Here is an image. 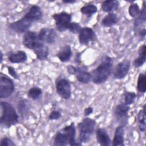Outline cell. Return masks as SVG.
Wrapping results in <instances>:
<instances>
[{"mask_svg":"<svg viewBox=\"0 0 146 146\" xmlns=\"http://www.w3.org/2000/svg\"><path fill=\"white\" fill-rule=\"evenodd\" d=\"M130 109L128 105L124 103L118 104L115 109V115L119 121H124L127 119L128 113Z\"/></svg>","mask_w":146,"mask_h":146,"instance_id":"cell-17","label":"cell"},{"mask_svg":"<svg viewBox=\"0 0 146 146\" xmlns=\"http://www.w3.org/2000/svg\"><path fill=\"white\" fill-rule=\"evenodd\" d=\"M139 129L141 132L145 131V104L143 106L142 110H140L137 115Z\"/></svg>","mask_w":146,"mask_h":146,"instance_id":"cell-25","label":"cell"},{"mask_svg":"<svg viewBox=\"0 0 146 146\" xmlns=\"http://www.w3.org/2000/svg\"><path fill=\"white\" fill-rule=\"evenodd\" d=\"M93 108L91 107H88L87 108H86L84 110V115L86 117H87L88 116H89L90 115H91V113H92L93 112Z\"/></svg>","mask_w":146,"mask_h":146,"instance_id":"cell-34","label":"cell"},{"mask_svg":"<svg viewBox=\"0 0 146 146\" xmlns=\"http://www.w3.org/2000/svg\"><path fill=\"white\" fill-rule=\"evenodd\" d=\"M56 90L58 94L65 100L71 96V88L70 82L65 78H59L56 82Z\"/></svg>","mask_w":146,"mask_h":146,"instance_id":"cell-8","label":"cell"},{"mask_svg":"<svg viewBox=\"0 0 146 146\" xmlns=\"http://www.w3.org/2000/svg\"><path fill=\"white\" fill-rule=\"evenodd\" d=\"M128 13L132 17L136 18L140 13L139 5L137 3H132L128 8Z\"/></svg>","mask_w":146,"mask_h":146,"instance_id":"cell-29","label":"cell"},{"mask_svg":"<svg viewBox=\"0 0 146 146\" xmlns=\"http://www.w3.org/2000/svg\"><path fill=\"white\" fill-rule=\"evenodd\" d=\"M96 140L102 146H109L112 144V141L107 130L103 128H99L96 129Z\"/></svg>","mask_w":146,"mask_h":146,"instance_id":"cell-14","label":"cell"},{"mask_svg":"<svg viewBox=\"0 0 146 146\" xmlns=\"http://www.w3.org/2000/svg\"><path fill=\"white\" fill-rule=\"evenodd\" d=\"M74 75L76 79L83 84H88L91 81V75L86 67H76Z\"/></svg>","mask_w":146,"mask_h":146,"instance_id":"cell-13","label":"cell"},{"mask_svg":"<svg viewBox=\"0 0 146 146\" xmlns=\"http://www.w3.org/2000/svg\"><path fill=\"white\" fill-rule=\"evenodd\" d=\"M16 144L9 137H3L1 140L0 146H14Z\"/></svg>","mask_w":146,"mask_h":146,"instance_id":"cell-31","label":"cell"},{"mask_svg":"<svg viewBox=\"0 0 146 146\" xmlns=\"http://www.w3.org/2000/svg\"><path fill=\"white\" fill-rule=\"evenodd\" d=\"M64 3H74L76 2L75 0H64L62 1Z\"/></svg>","mask_w":146,"mask_h":146,"instance_id":"cell-36","label":"cell"},{"mask_svg":"<svg viewBox=\"0 0 146 146\" xmlns=\"http://www.w3.org/2000/svg\"><path fill=\"white\" fill-rule=\"evenodd\" d=\"M29 98L33 100L40 99L42 95V90L38 87H33L29 89L27 92Z\"/></svg>","mask_w":146,"mask_h":146,"instance_id":"cell-27","label":"cell"},{"mask_svg":"<svg viewBox=\"0 0 146 146\" xmlns=\"http://www.w3.org/2000/svg\"><path fill=\"white\" fill-rule=\"evenodd\" d=\"M96 123L93 119L86 117L80 122L79 129V141L80 143L89 142L94 132Z\"/></svg>","mask_w":146,"mask_h":146,"instance_id":"cell-4","label":"cell"},{"mask_svg":"<svg viewBox=\"0 0 146 146\" xmlns=\"http://www.w3.org/2000/svg\"><path fill=\"white\" fill-rule=\"evenodd\" d=\"M3 54L2 52V51H1V59H0L1 63H2V61H3Z\"/></svg>","mask_w":146,"mask_h":146,"instance_id":"cell-37","label":"cell"},{"mask_svg":"<svg viewBox=\"0 0 146 146\" xmlns=\"http://www.w3.org/2000/svg\"><path fill=\"white\" fill-rule=\"evenodd\" d=\"M145 33H146L145 29L144 28V29H143L139 32V35H140V36H141V37H142V38H145Z\"/></svg>","mask_w":146,"mask_h":146,"instance_id":"cell-35","label":"cell"},{"mask_svg":"<svg viewBox=\"0 0 146 146\" xmlns=\"http://www.w3.org/2000/svg\"><path fill=\"white\" fill-rule=\"evenodd\" d=\"M75 135L76 128L74 123L72 122L56 132L54 137L53 145L56 146L82 145V143L76 141Z\"/></svg>","mask_w":146,"mask_h":146,"instance_id":"cell-1","label":"cell"},{"mask_svg":"<svg viewBox=\"0 0 146 146\" xmlns=\"http://www.w3.org/2000/svg\"><path fill=\"white\" fill-rule=\"evenodd\" d=\"M52 17L55 21V26L58 31L64 32L68 30L69 25L71 22L72 16L70 14L62 11L58 13H54Z\"/></svg>","mask_w":146,"mask_h":146,"instance_id":"cell-6","label":"cell"},{"mask_svg":"<svg viewBox=\"0 0 146 146\" xmlns=\"http://www.w3.org/2000/svg\"><path fill=\"white\" fill-rule=\"evenodd\" d=\"M33 51L38 60H44L48 58L49 54L48 48L42 42H40Z\"/></svg>","mask_w":146,"mask_h":146,"instance_id":"cell-15","label":"cell"},{"mask_svg":"<svg viewBox=\"0 0 146 146\" xmlns=\"http://www.w3.org/2000/svg\"><path fill=\"white\" fill-rule=\"evenodd\" d=\"M41 41L39 40L38 36V33L33 31L28 30L25 33L22 38V44L27 48L33 50L38 45Z\"/></svg>","mask_w":146,"mask_h":146,"instance_id":"cell-10","label":"cell"},{"mask_svg":"<svg viewBox=\"0 0 146 146\" xmlns=\"http://www.w3.org/2000/svg\"><path fill=\"white\" fill-rule=\"evenodd\" d=\"M26 14L33 19L34 22L40 21L43 15L41 9L37 5L32 6Z\"/></svg>","mask_w":146,"mask_h":146,"instance_id":"cell-23","label":"cell"},{"mask_svg":"<svg viewBox=\"0 0 146 146\" xmlns=\"http://www.w3.org/2000/svg\"><path fill=\"white\" fill-rule=\"evenodd\" d=\"M8 60L12 63H20L26 62L27 59L26 53L22 50L10 53L8 55Z\"/></svg>","mask_w":146,"mask_h":146,"instance_id":"cell-19","label":"cell"},{"mask_svg":"<svg viewBox=\"0 0 146 146\" xmlns=\"http://www.w3.org/2000/svg\"><path fill=\"white\" fill-rule=\"evenodd\" d=\"M146 60V46L145 44L141 45L139 48L138 56L133 61V66L138 68L143 66Z\"/></svg>","mask_w":146,"mask_h":146,"instance_id":"cell-20","label":"cell"},{"mask_svg":"<svg viewBox=\"0 0 146 146\" xmlns=\"http://www.w3.org/2000/svg\"><path fill=\"white\" fill-rule=\"evenodd\" d=\"M111 144L113 146L124 145V129L123 125H118L116 128Z\"/></svg>","mask_w":146,"mask_h":146,"instance_id":"cell-16","label":"cell"},{"mask_svg":"<svg viewBox=\"0 0 146 146\" xmlns=\"http://www.w3.org/2000/svg\"><path fill=\"white\" fill-rule=\"evenodd\" d=\"M38 36L40 41L48 44H53L57 38V34L54 29L42 28L38 33Z\"/></svg>","mask_w":146,"mask_h":146,"instance_id":"cell-11","label":"cell"},{"mask_svg":"<svg viewBox=\"0 0 146 146\" xmlns=\"http://www.w3.org/2000/svg\"><path fill=\"white\" fill-rule=\"evenodd\" d=\"M137 88L139 92L145 93L146 91V76L145 74L140 73L138 76Z\"/></svg>","mask_w":146,"mask_h":146,"instance_id":"cell-26","label":"cell"},{"mask_svg":"<svg viewBox=\"0 0 146 146\" xmlns=\"http://www.w3.org/2000/svg\"><path fill=\"white\" fill-rule=\"evenodd\" d=\"M131 62L129 60L124 59L119 62L113 71V78L116 79H123L128 74L130 68Z\"/></svg>","mask_w":146,"mask_h":146,"instance_id":"cell-12","label":"cell"},{"mask_svg":"<svg viewBox=\"0 0 146 146\" xmlns=\"http://www.w3.org/2000/svg\"><path fill=\"white\" fill-rule=\"evenodd\" d=\"M96 35L92 29L89 27H82L79 33V41L82 45H88L96 40Z\"/></svg>","mask_w":146,"mask_h":146,"instance_id":"cell-9","label":"cell"},{"mask_svg":"<svg viewBox=\"0 0 146 146\" xmlns=\"http://www.w3.org/2000/svg\"><path fill=\"white\" fill-rule=\"evenodd\" d=\"M34 23L33 19L26 13L20 19L9 24V27L17 33H25Z\"/></svg>","mask_w":146,"mask_h":146,"instance_id":"cell-7","label":"cell"},{"mask_svg":"<svg viewBox=\"0 0 146 146\" xmlns=\"http://www.w3.org/2000/svg\"><path fill=\"white\" fill-rule=\"evenodd\" d=\"M14 87L13 80L1 72L0 75V98L4 99L10 96L14 91Z\"/></svg>","mask_w":146,"mask_h":146,"instance_id":"cell-5","label":"cell"},{"mask_svg":"<svg viewBox=\"0 0 146 146\" xmlns=\"http://www.w3.org/2000/svg\"><path fill=\"white\" fill-rule=\"evenodd\" d=\"M7 70H8V72L9 74L14 78L15 79H18V75L16 72V71L15 70L14 68H13L11 66H9L7 67Z\"/></svg>","mask_w":146,"mask_h":146,"instance_id":"cell-33","label":"cell"},{"mask_svg":"<svg viewBox=\"0 0 146 146\" xmlns=\"http://www.w3.org/2000/svg\"><path fill=\"white\" fill-rule=\"evenodd\" d=\"M0 123L1 126L9 128L18 123V115L11 104L6 102H1Z\"/></svg>","mask_w":146,"mask_h":146,"instance_id":"cell-3","label":"cell"},{"mask_svg":"<svg viewBox=\"0 0 146 146\" xmlns=\"http://www.w3.org/2000/svg\"><path fill=\"white\" fill-rule=\"evenodd\" d=\"M113 66L112 58L106 56L102 60L101 63L91 73V80L96 84L104 83L110 75Z\"/></svg>","mask_w":146,"mask_h":146,"instance_id":"cell-2","label":"cell"},{"mask_svg":"<svg viewBox=\"0 0 146 146\" xmlns=\"http://www.w3.org/2000/svg\"><path fill=\"white\" fill-rule=\"evenodd\" d=\"M81 29H82L81 26L79 23L73 22L70 23L68 30L73 34H78V33L79 34Z\"/></svg>","mask_w":146,"mask_h":146,"instance_id":"cell-30","label":"cell"},{"mask_svg":"<svg viewBox=\"0 0 146 146\" xmlns=\"http://www.w3.org/2000/svg\"><path fill=\"white\" fill-rule=\"evenodd\" d=\"M56 55L60 62L63 63L68 62L72 56V50L70 45L66 44L63 46Z\"/></svg>","mask_w":146,"mask_h":146,"instance_id":"cell-18","label":"cell"},{"mask_svg":"<svg viewBox=\"0 0 146 146\" xmlns=\"http://www.w3.org/2000/svg\"><path fill=\"white\" fill-rule=\"evenodd\" d=\"M119 7V2L116 0H107L103 2L101 9L106 13H113L117 10Z\"/></svg>","mask_w":146,"mask_h":146,"instance_id":"cell-21","label":"cell"},{"mask_svg":"<svg viewBox=\"0 0 146 146\" xmlns=\"http://www.w3.org/2000/svg\"><path fill=\"white\" fill-rule=\"evenodd\" d=\"M98 11L97 7L93 4H88L80 8V12L88 17H92Z\"/></svg>","mask_w":146,"mask_h":146,"instance_id":"cell-24","label":"cell"},{"mask_svg":"<svg viewBox=\"0 0 146 146\" xmlns=\"http://www.w3.org/2000/svg\"><path fill=\"white\" fill-rule=\"evenodd\" d=\"M136 95L133 92L126 91L124 94V103L127 105H131L133 104L136 99Z\"/></svg>","mask_w":146,"mask_h":146,"instance_id":"cell-28","label":"cell"},{"mask_svg":"<svg viewBox=\"0 0 146 146\" xmlns=\"http://www.w3.org/2000/svg\"><path fill=\"white\" fill-rule=\"evenodd\" d=\"M62 117L61 113L56 110H54L50 112L48 115V119L50 120H56L59 119Z\"/></svg>","mask_w":146,"mask_h":146,"instance_id":"cell-32","label":"cell"},{"mask_svg":"<svg viewBox=\"0 0 146 146\" xmlns=\"http://www.w3.org/2000/svg\"><path fill=\"white\" fill-rule=\"evenodd\" d=\"M118 19V17L115 13H110L103 18L101 24L104 27H111L117 23Z\"/></svg>","mask_w":146,"mask_h":146,"instance_id":"cell-22","label":"cell"}]
</instances>
